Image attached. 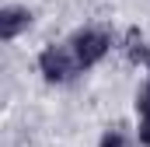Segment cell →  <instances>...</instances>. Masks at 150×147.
Wrapping results in <instances>:
<instances>
[{"label": "cell", "mask_w": 150, "mask_h": 147, "mask_svg": "<svg viewBox=\"0 0 150 147\" xmlns=\"http://www.w3.org/2000/svg\"><path fill=\"white\" fill-rule=\"evenodd\" d=\"M108 35L105 32H94V28H87V32H77L74 42H70V49H74V60L77 67H94L105 53H108Z\"/></svg>", "instance_id": "6da1fadb"}, {"label": "cell", "mask_w": 150, "mask_h": 147, "mask_svg": "<svg viewBox=\"0 0 150 147\" xmlns=\"http://www.w3.org/2000/svg\"><path fill=\"white\" fill-rule=\"evenodd\" d=\"M38 67L45 74V81H70L74 70H77L74 49H67V46H49V49L38 56Z\"/></svg>", "instance_id": "7a4b0ae2"}, {"label": "cell", "mask_w": 150, "mask_h": 147, "mask_svg": "<svg viewBox=\"0 0 150 147\" xmlns=\"http://www.w3.org/2000/svg\"><path fill=\"white\" fill-rule=\"evenodd\" d=\"M28 21H32L28 11H21V7H4V14H0V35L14 39L21 28H28Z\"/></svg>", "instance_id": "3957f363"}, {"label": "cell", "mask_w": 150, "mask_h": 147, "mask_svg": "<svg viewBox=\"0 0 150 147\" xmlns=\"http://www.w3.org/2000/svg\"><path fill=\"white\" fill-rule=\"evenodd\" d=\"M136 109H140V119H143V123H150V84L136 95Z\"/></svg>", "instance_id": "277c9868"}, {"label": "cell", "mask_w": 150, "mask_h": 147, "mask_svg": "<svg viewBox=\"0 0 150 147\" xmlns=\"http://www.w3.org/2000/svg\"><path fill=\"white\" fill-rule=\"evenodd\" d=\"M101 147H129V144H126V137H122V133H105Z\"/></svg>", "instance_id": "5b68a950"}, {"label": "cell", "mask_w": 150, "mask_h": 147, "mask_svg": "<svg viewBox=\"0 0 150 147\" xmlns=\"http://www.w3.org/2000/svg\"><path fill=\"white\" fill-rule=\"evenodd\" d=\"M140 140L150 147V123H140Z\"/></svg>", "instance_id": "8992f818"}, {"label": "cell", "mask_w": 150, "mask_h": 147, "mask_svg": "<svg viewBox=\"0 0 150 147\" xmlns=\"http://www.w3.org/2000/svg\"><path fill=\"white\" fill-rule=\"evenodd\" d=\"M147 67H150V56H147Z\"/></svg>", "instance_id": "52a82bcc"}]
</instances>
